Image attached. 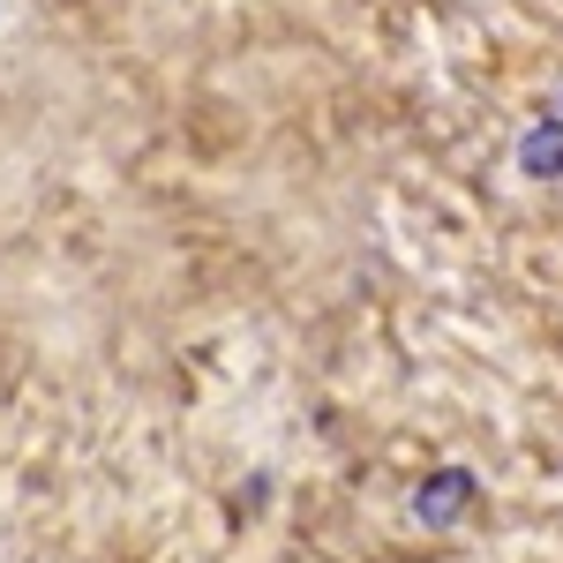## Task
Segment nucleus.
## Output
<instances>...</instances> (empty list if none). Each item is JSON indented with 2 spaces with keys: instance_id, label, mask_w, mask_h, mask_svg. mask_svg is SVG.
I'll list each match as a JSON object with an SVG mask.
<instances>
[{
  "instance_id": "obj_1",
  "label": "nucleus",
  "mask_w": 563,
  "mask_h": 563,
  "mask_svg": "<svg viewBox=\"0 0 563 563\" xmlns=\"http://www.w3.org/2000/svg\"><path fill=\"white\" fill-rule=\"evenodd\" d=\"M459 504H466V481H459V474H443L435 488H421V496H413V511H421V519H451Z\"/></svg>"
},
{
  "instance_id": "obj_2",
  "label": "nucleus",
  "mask_w": 563,
  "mask_h": 563,
  "mask_svg": "<svg viewBox=\"0 0 563 563\" xmlns=\"http://www.w3.org/2000/svg\"><path fill=\"white\" fill-rule=\"evenodd\" d=\"M563 158V135H533V143H526V166H556Z\"/></svg>"
}]
</instances>
